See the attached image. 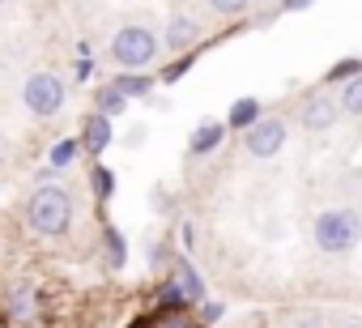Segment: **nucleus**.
Returning a JSON list of instances; mask_svg holds the SVG:
<instances>
[{"instance_id":"nucleus-6","label":"nucleus","mask_w":362,"mask_h":328,"mask_svg":"<svg viewBox=\"0 0 362 328\" xmlns=\"http://www.w3.org/2000/svg\"><path fill=\"white\" fill-rule=\"evenodd\" d=\"M298 119H303L307 132H328V128L341 119V107H337V98H328V94H311Z\"/></svg>"},{"instance_id":"nucleus-5","label":"nucleus","mask_w":362,"mask_h":328,"mask_svg":"<svg viewBox=\"0 0 362 328\" xmlns=\"http://www.w3.org/2000/svg\"><path fill=\"white\" fill-rule=\"evenodd\" d=\"M243 145L252 158H273L286 145V119L281 115H260L252 128H243Z\"/></svg>"},{"instance_id":"nucleus-13","label":"nucleus","mask_w":362,"mask_h":328,"mask_svg":"<svg viewBox=\"0 0 362 328\" xmlns=\"http://www.w3.org/2000/svg\"><path fill=\"white\" fill-rule=\"evenodd\" d=\"M175 286L184 290L188 298H205V281H201V273H197V269H192V264H188L184 256L175 260Z\"/></svg>"},{"instance_id":"nucleus-9","label":"nucleus","mask_w":362,"mask_h":328,"mask_svg":"<svg viewBox=\"0 0 362 328\" xmlns=\"http://www.w3.org/2000/svg\"><path fill=\"white\" fill-rule=\"evenodd\" d=\"M222 136H226V124L205 119V124H197V132H192V141H188V153H192V158H205V153H214V149L222 145Z\"/></svg>"},{"instance_id":"nucleus-10","label":"nucleus","mask_w":362,"mask_h":328,"mask_svg":"<svg viewBox=\"0 0 362 328\" xmlns=\"http://www.w3.org/2000/svg\"><path fill=\"white\" fill-rule=\"evenodd\" d=\"M9 315L13 320H35L39 315V294H35V281H18L13 290H9Z\"/></svg>"},{"instance_id":"nucleus-7","label":"nucleus","mask_w":362,"mask_h":328,"mask_svg":"<svg viewBox=\"0 0 362 328\" xmlns=\"http://www.w3.org/2000/svg\"><path fill=\"white\" fill-rule=\"evenodd\" d=\"M81 149L86 153H107V145H111V115H103V111H90L86 119H81Z\"/></svg>"},{"instance_id":"nucleus-11","label":"nucleus","mask_w":362,"mask_h":328,"mask_svg":"<svg viewBox=\"0 0 362 328\" xmlns=\"http://www.w3.org/2000/svg\"><path fill=\"white\" fill-rule=\"evenodd\" d=\"M153 81H158V77H145L141 69H124V73H119V77H115L111 86H115V90H119L124 98H145V94L153 90Z\"/></svg>"},{"instance_id":"nucleus-27","label":"nucleus","mask_w":362,"mask_h":328,"mask_svg":"<svg viewBox=\"0 0 362 328\" xmlns=\"http://www.w3.org/2000/svg\"><path fill=\"white\" fill-rule=\"evenodd\" d=\"M0 5H5V0H0Z\"/></svg>"},{"instance_id":"nucleus-14","label":"nucleus","mask_w":362,"mask_h":328,"mask_svg":"<svg viewBox=\"0 0 362 328\" xmlns=\"http://www.w3.org/2000/svg\"><path fill=\"white\" fill-rule=\"evenodd\" d=\"M77 153H81V141H73V136L56 141V145H52V153H47L52 171H60V167H73V162H77Z\"/></svg>"},{"instance_id":"nucleus-15","label":"nucleus","mask_w":362,"mask_h":328,"mask_svg":"<svg viewBox=\"0 0 362 328\" xmlns=\"http://www.w3.org/2000/svg\"><path fill=\"white\" fill-rule=\"evenodd\" d=\"M337 107H341L345 115H358V119H362V73H358V77H349V86L341 90Z\"/></svg>"},{"instance_id":"nucleus-16","label":"nucleus","mask_w":362,"mask_h":328,"mask_svg":"<svg viewBox=\"0 0 362 328\" xmlns=\"http://www.w3.org/2000/svg\"><path fill=\"white\" fill-rule=\"evenodd\" d=\"M124 107H128V98H124L115 86H103V90H98V111H103V115H119Z\"/></svg>"},{"instance_id":"nucleus-26","label":"nucleus","mask_w":362,"mask_h":328,"mask_svg":"<svg viewBox=\"0 0 362 328\" xmlns=\"http://www.w3.org/2000/svg\"><path fill=\"white\" fill-rule=\"evenodd\" d=\"M354 328H362V324H354Z\"/></svg>"},{"instance_id":"nucleus-12","label":"nucleus","mask_w":362,"mask_h":328,"mask_svg":"<svg viewBox=\"0 0 362 328\" xmlns=\"http://www.w3.org/2000/svg\"><path fill=\"white\" fill-rule=\"evenodd\" d=\"M256 119H260V98L247 94V98H235V107H230V115H226V128H239V132H243V128H252Z\"/></svg>"},{"instance_id":"nucleus-19","label":"nucleus","mask_w":362,"mask_h":328,"mask_svg":"<svg viewBox=\"0 0 362 328\" xmlns=\"http://www.w3.org/2000/svg\"><path fill=\"white\" fill-rule=\"evenodd\" d=\"M90 180H94V192H98V197H111V192H115V175H111L107 167H94Z\"/></svg>"},{"instance_id":"nucleus-2","label":"nucleus","mask_w":362,"mask_h":328,"mask_svg":"<svg viewBox=\"0 0 362 328\" xmlns=\"http://www.w3.org/2000/svg\"><path fill=\"white\" fill-rule=\"evenodd\" d=\"M26 222H30V230L43 235V239L64 235L69 222H73V201H69V192H60V188H39V192L30 197V205H26Z\"/></svg>"},{"instance_id":"nucleus-23","label":"nucleus","mask_w":362,"mask_h":328,"mask_svg":"<svg viewBox=\"0 0 362 328\" xmlns=\"http://www.w3.org/2000/svg\"><path fill=\"white\" fill-rule=\"evenodd\" d=\"M311 5H315V0H281L286 13H303V9H311Z\"/></svg>"},{"instance_id":"nucleus-3","label":"nucleus","mask_w":362,"mask_h":328,"mask_svg":"<svg viewBox=\"0 0 362 328\" xmlns=\"http://www.w3.org/2000/svg\"><path fill=\"white\" fill-rule=\"evenodd\" d=\"M158 52H162V39L149 26H124L111 39V60L119 69H149L158 60Z\"/></svg>"},{"instance_id":"nucleus-20","label":"nucleus","mask_w":362,"mask_h":328,"mask_svg":"<svg viewBox=\"0 0 362 328\" xmlns=\"http://www.w3.org/2000/svg\"><path fill=\"white\" fill-rule=\"evenodd\" d=\"M209 9L222 13V18H239V13L247 9V0H209Z\"/></svg>"},{"instance_id":"nucleus-1","label":"nucleus","mask_w":362,"mask_h":328,"mask_svg":"<svg viewBox=\"0 0 362 328\" xmlns=\"http://www.w3.org/2000/svg\"><path fill=\"white\" fill-rule=\"evenodd\" d=\"M311 239L324 256H345L362 239V213L358 209H324L311 226Z\"/></svg>"},{"instance_id":"nucleus-21","label":"nucleus","mask_w":362,"mask_h":328,"mask_svg":"<svg viewBox=\"0 0 362 328\" xmlns=\"http://www.w3.org/2000/svg\"><path fill=\"white\" fill-rule=\"evenodd\" d=\"M107 239H111V264H124V239H119V230H111Z\"/></svg>"},{"instance_id":"nucleus-4","label":"nucleus","mask_w":362,"mask_h":328,"mask_svg":"<svg viewBox=\"0 0 362 328\" xmlns=\"http://www.w3.org/2000/svg\"><path fill=\"white\" fill-rule=\"evenodd\" d=\"M22 102H26L30 115H43V119L60 115V107H64V81L56 73H30L26 86H22Z\"/></svg>"},{"instance_id":"nucleus-24","label":"nucleus","mask_w":362,"mask_h":328,"mask_svg":"<svg viewBox=\"0 0 362 328\" xmlns=\"http://www.w3.org/2000/svg\"><path fill=\"white\" fill-rule=\"evenodd\" d=\"M222 311H226L222 303H205V320H209V324H214V320H222Z\"/></svg>"},{"instance_id":"nucleus-8","label":"nucleus","mask_w":362,"mask_h":328,"mask_svg":"<svg viewBox=\"0 0 362 328\" xmlns=\"http://www.w3.org/2000/svg\"><path fill=\"white\" fill-rule=\"evenodd\" d=\"M201 39V26H197V18H188V13H175L170 22H166V35H162V47H170V52H192V43Z\"/></svg>"},{"instance_id":"nucleus-18","label":"nucleus","mask_w":362,"mask_h":328,"mask_svg":"<svg viewBox=\"0 0 362 328\" xmlns=\"http://www.w3.org/2000/svg\"><path fill=\"white\" fill-rule=\"evenodd\" d=\"M358 73H362V60H358V56H349V60H341V64H332L324 81H345V77H358Z\"/></svg>"},{"instance_id":"nucleus-17","label":"nucleus","mask_w":362,"mask_h":328,"mask_svg":"<svg viewBox=\"0 0 362 328\" xmlns=\"http://www.w3.org/2000/svg\"><path fill=\"white\" fill-rule=\"evenodd\" d=\"M192 64H197V52H184V56H179V60H175L170 69H162V73H158V81H166V86H175V81H179V77H184V73H188Z\"/></svg>"},{"instance_id":"nucleus-22","label":"nucleus","mask_w":362,"mask_h":328,"mask_svg":"<svg viewBox=\"0 0 362 328\" xmlns=\"http://www.w3.org/2000/svg\"><path fill=\"white\" fill-rule=\"evenodd\" d=\"M162 303H175V307H184V303H188V294L179 290V286H166V290H162Z\"/></svg>"},{"instance_id":"nucleus-25","label":"nucleus","mask_w":362,"mask_h":328,"mask_svg":"<svg viewBox=\"0 0 362 328\" xmlns=\"http://www.w3.org/2000/svg\"><path fill=\"white\" fill-rule=\"evenodd\" d=\"M294 328H324V320H320V315H303Z\"/></svg>"}]
</instances>
